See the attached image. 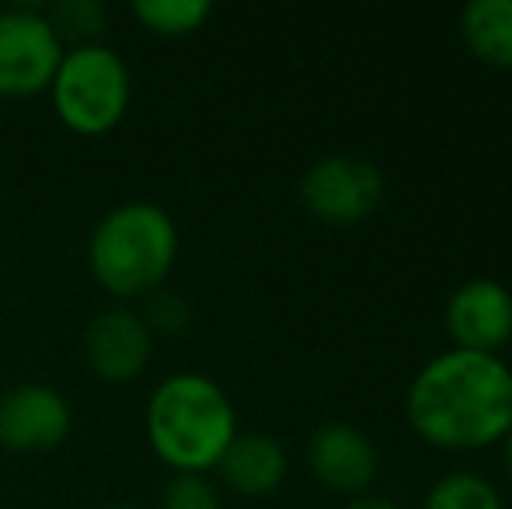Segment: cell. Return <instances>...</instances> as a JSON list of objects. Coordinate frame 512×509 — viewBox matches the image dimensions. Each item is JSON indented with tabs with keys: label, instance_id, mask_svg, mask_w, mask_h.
Instances as JSON below:
<instances>
[{
	"label": "cell",
	"instance_id": "cell-15",
	"mask_svg": "<svg viewBox=\"0 0 512 509\" xmlns=\"http://www.w3.org/2000/svg\"><path fill=\"white\" fill-rule=\"evenodd\" d=\"M46 14L60 42H74V46L98 42V35L108 25V11L102 0H60V4L46 7Z\"/></svg>",
	"mask_w": 512,
	"mask_h": 509
},
{
	"label": "cell",
	"instance_id": "cell-11",
	"mask_svg": "<svg viewBox=\"0 0 512 509\" xmlns=\"http://www.w3.org/2000/svg\"><path fill=\"white\" fill-rule=\"evenodd\" d=\"M216 475L237 496H269L283 485L286 471H290V457L286 447L269 433H237L234 443L223 450Z\"/></svg>",
	"mask_w": 512,
	"mask_h": 509
},
{
	"label": "cell",
	"instance_id": "cell-1",
	"mask_svg": "<svg viewBox=\"0 0 512 509\" xmlns=\"http://www.w3.org/2000/svg\"><path fill=\"white\" fill-rule=\"evenodd\" d=\"M405 412L418 440L439 450H485L512 426V370L492 353L446 349L415 374Z\"/></svg>",
	"mask_w": 512,
	"mask_h": 509
},
{
	"label": "cell",
	"instance_id": "cell-4",
	"mask_svg": "<svg viewBox=\"0 0 512 509\" xmlns=\"http://www.w3.org/2000/svg\"><path fill=\"white\" fill-rule=\"evenodd\" d=\"M60 123L81 136H102L126 119L133 102V74L119 49L105 42L70 46L49 84Z\"/></svg>",
	"mask_w": 512,
	"mask_h": 509
},
{
	"label": "cell",
	"instance_id": "cell-6",
	"mask_svg": "<svg viewBox=\"0 0 512 509\" xmlns=\"http://www.w3.org/2000/svg\"><path fill=\"white\" fill-rule=\"evenodd\" d=\"M300 203L310 217L331 227H356L384 203V175L356 154H328L300 178Z\"/></svg>",
	"mask_w": 512,
	"mask_h": 509
},
{
	"label": "cell",
	"instance_id": "cell-5",
	"mask_svg": "<svg viewBox=\"0 0 512 509\" xmlns=\"http://www.w3.org/2000/svg\"><path fill=\"white\" fill-rule=\"evenodd\" d=\"M67 46L46 7H0V98H32L49 91Z\"/></svg>",
	"mask_w": 512,
	"mask_h": 509
},
{
	"label": "cell",
	"instance_id": "cell-18",
	"mask_svg": "<svg viewBox=\"0 0 512 509\" xmlns=\"http://www.w3.org/2000/svg\"><path fill=\"white\" fill-rule=\"evenodd\" d=\"M342 509H401V506L391 503V499H384V496H356L352 503H345Z\"/></svg>",
	"mask_w": 512,
	"mask_h": 509
},
{
	"label": "cell",
	"instance_id": "cell-17",
	"mask_svg": "<svg viewBox=\"0 0 512 509\" xmlns=\"http://www.w3.org/2000/svg\"><path fill=\"white\" fill-rule=\"evenodd\" d=\"M147 304H143V311H140V318L147 321V328H150V335H178L185 325H189V318H192V311H189V300L182 297V293H175V290H154V293H147Z\"/></svg>",
	"mask_w": 512,
	"mask_h": 509
},
{
	"label": "cell",
	"instance_id": "cell-20",
	"mask_svg": "<svg viewBox=\"0 0 512 509\" xmlns=\"http://www.w3.org/2000/svg\"><path fill=\"white\" fill-rule=\"evenodd\" d=\"M102 509H143V506H133V503H112V506H102Z\"/></svg>",
	"mask_w": 512,
	"mask_h": 509
},
{
	"label": "cell",
	"instance_id": "cell-10",
	"mask_svg": "<svg viewBox=\"0 0 512 509\" xmlns=\"http://www.w3.org/2000/svg\"><path fill=\"white\" fill-rule=\"evenodd\" d=\"M307 468L324 489L338 496H359L380 471V450L352 422H324L307 440Z\"/></svg>",
	"mask_w": 512,
	"mask_h": 509
},
{
	"label": "cell",
	"instance_id": "cell-16",
	"mask_svg": "<svg viewBox=\"0 0 512 509\" xmlns=\"http://www.w3.org/2000/svg\"><path fill=\"white\" fill-rule=\"evenodd\" d=\"M157 509H223L220 489L209 475H171L161 489Z\"/></svg>",
	"mask_w": 512,
	"mask_h": 509
},
{
	"label": "cell",
	"instance_id": "cell-7",
	"mask_svg": "<svg viewBox=\"0 0 512 509\" xmlns=\"http://www.w3.org/2000/svg\"><path fill=\"white\" fill-rule=\"evenodd\" d=\"M74 408L53 384H14L0 394V447L11 454H46L70 436Z\"/></svg>",
	"mask_w": 512,
	"mask_h": 509
},
{
	"label": "cell",
	"instance_id": "cell-13",
	"mask_svg": "<svg viewBox=\"0 0 512 509\" xmlns=\"http://www.w3.org/2000/svg\"><path fill=\"white\" fill-rule=\"evenodd\" d=\"M129 11L147 32L164 39H185L206 25L213 4L209 0H133Z\"/></svg>",
	"mask_w": 512,
	"mask_h": 509
},
{
	"label": "cell",
	"instance_id": "cell-19",
	"mask_svg": "<svg viewBox=\"0 0 512 509\" xmlns=\"http://www.w3.org/2000/svg\"><path fill=\"white\" fill-rule=\"evenodd\" d=\"M502 447H506V475H509V482H512V426H509L506 440H502Z\"/></svg>",
	"mask_w": 512,
	"mask_h": 509
},
{
	"label": "cell",
	"instance_id": "cell-9",
	"mask_svg": "<svg viewBox=\"0 0 512 509\" xmlns=\"http://www.w3.org/2000/svg\"><path fill=\"white\" fill-rule=\"evenodd\" d=\"M154 353V335L133 307H105L84 328V363L108 384L133 381Z\"/></svg>",
	"mask_w": 512,
	"mask_h": 509
},
{
	"label": "cell",
	"instance_id": "cell-2",
	"mask_svg": "<svg viewBox=\"0 0 512 509\" xmlns=\"http://www.w3.org/2000/svg\"><path fill=\"white\" fill-rule=\"evenodd\" d=\"M143 426L154 454L175 475H206L234 443L237 408L213 377L182 370L150 391Z\"/></svg>",
	"mask_w": 512,
	"mask_h": 509
},
{
	"label": "cell",
	"instance_id": "cell-14",
	"mask_svg": "<svg viewBox=\"0 0 512 509\" xmlns=\"http://www.w3.org/2000/svg\"><path fill=\"white\" fill-rule=\"evenodd\" d=\"M422 509H506L499 489L474 471H453L429 489Z\"/></svg>",
	"mask_w": 512,
	"mask_h": 509
},
{
	"label": "cell",
	"instance_id": "cell-12",
	"mask_svg": "<svg viewBox=\"0 0 512 509\" xmlns=\"http://www.w3.org/2000/svg\"><path fill=\"white\" fill-rule=\"evenodd\" d=\"M460 39L485 67L512 70V0H471L460 11Z\"/></svg>",
	"mask_w": 512,
	"mask_h": 509
},
{
	"label": "cell",
	"instance_id": "cell-3",
	"mask_svg": "<svg viewBox=\"0 0 512 509\" xmlns=\"http://www.w3.org/2000/svg\"><path fill=\"white\" fill-rule=\"evenodd\" d=\"M178 262V224L157 203H122L108 210L88 238L91 276L112 297H147L161 290Z\"/></svg>",
	"mask_w": 512,
	"mask_h": 509
},
{
	"label": "cell",
	"instance_id": "cell-8",
	"mask_svg": "<svg viewBox=\"0 0 512 509\" xmlns=\"http://www.w3.org/2000/svg\"><path fill=\"white\" fill-rule=\"evenodd\" d=\"M443 321L453 349L499 356V349L512 339V293L499 279H467L450 293Z\"/></svg>",
	"mask_w": 512,
	"mask_h": 509
}]
</instances>
